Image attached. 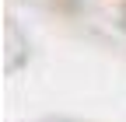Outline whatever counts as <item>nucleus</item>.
Masks as SVG:
<instances>
[{"instance_id": "1", "label": "nucleus", "mask_w": 126, "mask_h": 122, "mask_svg": "<svg viewBox=\"0 0 126 122\" xmlns=\"http://www.w3.org/2000/svg\"><path fill=\"white\" fill-rule=\"evenodd\" d=\"M119 21H123V32H126V4H123V14H119Z\"/></svg>"}]
</instances>
